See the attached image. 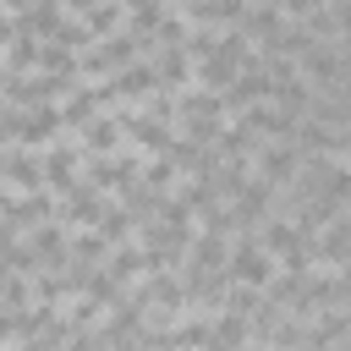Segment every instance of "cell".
<instances>
[{
  "instance_id": "1",
  "label": "cell",
  "mask_w": 351,
  "mask_h": 351,
  "mask_svg": "<svg viewBox=\"0 0 351 351\" xmlns=\"http://www.w3.org/2000/svg\"><path fill=\"white\" fill-rule=\"evenodd\" d=\"M269 280H274V258L258 247V236H241V241H230V258H225V285L263 291Z\"/></svg>"
},
{
  "instance_id": "2",
  "label": "cell",
  "mask_w": 351,
  "mask_h": 351,
  "mask_svg": "<svg viewBox=\"0 0 351 351\" xmlns=\"http://www.w3.org/2000/svg\"><path fill=\"white\" fill-rule=\"evenodd\" d=\"M77 143H82V154L93 159V154H115V148H126V121L121 115H110V110H99L93 121H82L77 126Z\"/></svg>"
}]
</instances>
